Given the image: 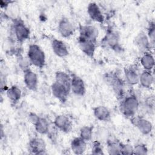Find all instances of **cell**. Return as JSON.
<instances>
[{
	"instance_id": "obj_1",
	"label": "cell",
	"mask_w": 155,
	"mask_h": 155,
	"mask_svg": "<svg viewBox=\"0 0 155 155\" xmlns=\"http://www.w3.org/2000/svg\"><path fill=\"white\" fill-rule=\"evenodd\" d=\"M139 107V101L134 94H129L124 97L119 108L120 112L126 117L131 119L135 116Z\"/></svg>"
},
{
	"instance_id": "obj_2",
	"label": "cell",
	"mask_w": 155,
	"mask_h": 155,
	"mask_svg": "<svg viewBox=\"0 0 155 155\" xmlns=\"http://www.w3.org/2000/svg\"><path fill=\"white\" fill-rule=\"evenodd\" d=\"M27 58L30 64L39 68H42L45 64V54L43 50L37 44H30L27 51Z\"/></svg>"
},
{
	"instance_id": "obj_3",
	"label": "cell",
	"mask_w": 155,
	"mask_h": 155,
	"mask_svg": "<svg viewBox=\"0 0 155 155\" xmlns=\"http://www.w3.org/2000/svg\"><path fill=\"white\" fill-rule=\"evenodd\" d=\"M13 29L15 38L19 42L22 43L30 38V29L21 18H17L13 19Z\"/></svg>"
},
{
	"instance_id": "obj_4",
	"label": "cell",
	"mask_w": 155,
	"mask_h": 155,
	"mask_svg": "<svg viewBox=\"0 0 155 155\" xmlns=\"http://www.w3.org/2000/svg\"><path fill=\"white\" fill-rule=\"evenodd\" d=\"M51 91L53 96L60 102H65L71 91L70 86L61 82L54 81L51 85Z\"/></svg>"
},
{
	"instance_id": "obj_5",
	"label": "cell",
	"mask_w": 155,
	"mask_h": 155,
	"mask_svg": "<svg viewBox=\"0 0 155 155\" xmlns=\"http://www.w3.org/2000/svg\"><path fill=\"white\" fill-rule=\"evenodd\" d=\"M104 79L106 83L111 86L119 97H122L124 93V82L115 73H107Z\"/></svg>"
},
{
	"instance_id": "obj_6",
	"label": "cell",
	"mask_w": 155,
	"mask_h": 155,
	"mask_svg": "<svg viewBox=\"0 0 155 155\" xmlns=\"http://www.w3.org/2000/svg\"><path fill=\"white\" fill-rule=\"evenodd\" d=\"M99 35L98 29L92 25H81L78 40H83L97 43Z\"/></svg>"
},
{
	"instance_id": "obj_7",
	"label": "cell",
	"mask_w": 155,
	"mask_h": 155,
	"mask_svg": "<svg viewBox=\"0 0 155 155\" xmlns=\"http://www.w3.org/2000/svg\"><path fill=\"white\" fill-rule=\"evenodd\" d=\"M119 41L120 37L118 33L113 29H108L103 38L102 44L107 47L118 51L121 48Z\"/></svg>"
},
{
	"instance_id": "obj_8",
	"label": "cell",
	"mask_w": 155,
	"mask_h": 155,
	"mask_svg": "<svg viewBox=\"0 0 155 155\" xmlns=\"http://www.w3.org/2000/svg\"><path fill=\"white\" fill-rule=\"evenodd\" d=\"M70 88L73 94L78 96H83L86 93V87L84 80L78 75L71 73Z\"/></svg>"
},
{
	"instance_id": "obj_9",
	"label": "cell",
	"mask_w": 155,
	"mask_h": 155,
	"mask_svg": "<svg viewBox=\"0 0 155 155\" xmlns=\"http://www.w3.org/2000/svg\"><path fill=\"white\" fill-rule=\"evenodd\" d=\"M131 123L138 129V130L144 135H148L151 133L153 130V124L151 122L140 117L133 116L131 119Z\"/></svg>"
},
{
	"instance_id": "obj_10",
	"label": "cell",
	"mask_w": 155,
	"mask_h": 155,
	"mask_svg": "<svg viewBox=\"0 0 155 155\" xmlns=\"http://www.w3.org/2000/svg\"><path fill=\"white\" fill-rule=\"evenodd\" d=\"M58 29L60 35L65 38L71 37L74 32L73 24L70 19L66 17H63L59 20Z\"/></svg>"
},
{
	"instance_id": "obj_11",
	"label": "cell",
	"mask_w": 155,
	"mask_h": 155,
	"mask_svg": "<svg viewBox=\"0 0 155 155\" xmlns=\"http://www.w3.org/2000/svg\"><path fill=\"white\" fill-rule=\"evenodd\" d=\"M24 82L28 90L36 91L39 83L38 75L30 68L24 70Z\"/></svg>"
},
{
	"instance_id": "obj_12",
	"label": "cell",
	"mask_w": 155,
	"mask_h": 155,
	"mask_svg": "<svg viewBox=\"0 0 155 155\" xmlns=\"http://www.w3.org/2000/svg\"><path fill=\"white\" fill-rule=\"evenodd\" d=\"M54 126L59 130L68 133L72 130V122L65 115L59 114L56 116L53 120Z\"/></svg>"
},
{
	"instance_id": "obj_13",
	"label": "cell",
	"mask_w": 155,
	"mask_h": 155,
	"mask_svg": "<svg viewBox=\"0 0 155 155\" xmlns=\"http://www.w3.org/2000/svg\"><path fill=\"white\" fill-rule=\"evenodd\" d=\"M28 150L35 154H44L46 153V143L40 137H34L28 143Z\"/></svg>"
},
{
	"instance_id": "obj_14",
	"label": "cell",
	"mask_w": 155,
	"mask_h": 155,
	"mask_svg": "<svg viewBox=\"0 0 155 155\" xmlns=\"http://www.w3.org/2000/svg\"><path fill=\"white\" fill-rule=\"evenodd\" d=\"M87 13L89 17L94 21L103 23L105 18L101 10V8L94 2H91L87 6Z\"/></svg>"
},
{
	"instance_id": "obj_15",
	"label": "cell",
	"mask_w": 155,
	"mask_h": 155,
	"mask_svg": "<svg viewBox=\"0 0 155 155\" xmlns=\"http://www.w3.org/2000/svg\"><path fill=\"white\" fill-rule=\"evenodd\" d=\"M134 44L139 50L144 53L150 52L151 43L147 35L143 31L140 32L134 38Z\"/></svg>"
},
{
	"instance_id": "obj_16",
	"label": "cell",
	"mask_w": 155,
	"mask_h": 155,
	"mask_svg": "<svg viewBox=\"0 0 155 155\" xmlns=\"http://www.w3.org/2000/svg\"><path fill=\"white\" fill-rule=\"evenodd\" d=\"M53 53L58 57L64 58L68 55L69 51L66 44L61 40L53 39L51 42Z\"/></svg>"
},
{
	"instance_id": "obj_17",
	"label": "cell",
	"mask_w": 155,
	"mask_h": 155,
	"mask_svg": "<svg viewBox=\"0 0 155 155\" xmlns=\"http://www.w3.org/2000/svg\"><path fill=\"white\" fill-rule=\"evenodd\" d=\"M125 82L130 85H135L139 84V74L136 68L129 67L124 68V71Z\"/></svg>"
},
{
	"instance_id": "obj_18",
	"label": "cell",
	"mask_w": 155,
	"mask_h": 155,
	"mask_svg": "<svg viewBox=\"0 0 155 155\" xmlns=\"http://www.w3.org/2000/svg\"><path fill=\"white\" fill-rule=\"evenodd\" d=\"M93 114L96 119L102 122H109L111 120V112L105 106L98 105L93 108Z\"/></svg>"
},
{
	"instance_id": "obj_19",
	"label": "cell",
	"mask_w": 155,
	"mask_h": 155,
	"mask_svg": "<svg viewBox=\"0 0 155 155\" xmlns=\"http://www.w3.org/2000/svg\"><path fill=\"white\" fill-rule=\"evenodd\" d=\"M70 148L73 153L82 154L87 149V142L80 136L74 137L71 141Z\"/></svg>"
},
{
	"instance_id": "obj_20",
	"label": "cell",
	"mask_w": 155,
	"mask_h": 155,
	"mask_svg": "<svg viewBox=\"0 0 155 155\" xmlns=\"http://www.w3.org/2000/svg\"><path fill=\"white\" fill-rule=\"evenodd\" d=\"M78 44L80 49L85 54L91 58H93L96 51V43L90 41L78 40Z\"/></svg>"
},
{
	"instance_id": "obj_21",
	"label": "cell",
	"mask_w": 155,
	"mask_h": 155,
	"mask_svg": "<svg viewBox=\"0 0 155 155\" xmlns=\"http://www.w3.org/2000/svg\"><path fill=\"white\" fill-rule=\"evenodd\" d=\"M154 83V76L151 71L143 70L139 74V84L145 88H150Z\"/></svg>"
},
{
	"instance_id": "obj_22",
	"label": "cell",
	"mask_w": 155,
	"mask_h": 155,
	"mask_svg": "<svg viewBox=\"0 0 155 155\" xmlns=\"http://www.w3.org/2000/svg\"><path fill=\"white\" fill-rule=\"evenodd\" d=\"M36 132L40 134H47L50 130V125L48 120L43 117L39 116L33 124Z\"/></svg>"
},
{
	"instance_id": "obj_23",
	"label": "cell",
	"mask_w": 155,
	"mask_h": 155,
	"mask_svg": "<svg viewBox=\"0 0 155 155\" xmlns=\"http://www.w3.org/2000/svg\"><path fill=\"white\" fill-rule=\"evenodd\" d=\"M140 64L145 70L151 71L154 67V59L150 52H146L140 58Z\"/></svg>"
},
{
	"instance_id": "obj_24",
	"label": "cell",
	"mask_w": 155,
	"mask_h": 155,
	"mask_svg": "<svg viewBox=\"0 0 155 155\" xmlns=\"http://www.w3.org/2000/svg\"><path fill=\"white\" fill-rule=\"evenodd\" d=\"M120 142L116 139L108 138L107 139V149L109 154H120Z\"/></svg>"
},
{
	"instance_id": "obj_25",
	"label": "cell",
	"mask_w": 155,
	"mask_h": 155,
	"mask_svg": "<svg viewBox=\"0 0 155 155\" xmlns=\"http://www.w3.org/2000/svg\"><path fill=\"white\" fill-rule=\"evenodd\" d=\"M6 93L9 100L13 103L18 102L22 96L21 90L16 85H13L8 88Z\"/></svg>"
},
{
	"instance_id": "obj_26",
	"label": "cell",
	"mask_w": 155,
	"mask_h": 155,
	"mask_svg": "<svg viewBox=\"0 0 155 155\" xmlns=\"http://www.w3.org/2000/svg\"><path fill=\"white\" fill-rule=\"evenodd\" d=\"M94 127L93 125H85L81 128L79 136L86 142L90 141L93 137Z\"/></svg>"
},
{
	"instance_id": "obj_27",
	"label": "cell",
	"mask_w": 155,
	"mask_h": 155,
	"mask_svg": "<svg viewBox=\"0 0 155 155\" xmlns=\"http://www.w3.org/2000/svg\"><path fill=\"white\" fill-rule=\"evenodd\" d=\"M148 154V148L146 145L140 143L133 147V154L146 155Z\"/></svg>"
},
{
	"instance_id": "obj_28",
	"label": "cell",
	"mask_w": 155,
	"mask_h": 155,
	"mask_svg": "<svg viewBox=\"0 0 155 155\" xmlns=\"http://www.w3.org/2000/svg\"><path fill=\"white\" fill-rule=\"evenodd\" d=\"M147 36L150 41L151 44H154L155 41V26L154 21H151L148 27L147 30Z\"/></svg>"
},
{
	"instance_id": "obj_29",
	"label": "cell",
	"mask_w": 155,
	"mask_h": 155,
	"mask_svg": "<svg viewBox=\"0 0 155 155\" xmlns=\"http://www.w3.org/2000/svg\"><path fill=\"white\" fill-rule=\"evenodd\" d=\"M91 153L93 154H104V150L101 142L97 140H95L93 143L92 148H91Z\"/></svg>"
},
{
	"instance_id": "obj_30",
	"label": "cell",
	"mask_w": 155,
	"mask_h": 155,
	"mask_svg": "<svg viewBox=\"0 0 155 155\" xmlns=\"http://www.w3.org/2000/svg\"><path fill=\"white\" fill-rule=\"evenodd\" d=\"M120 154H133V147L130 144L121 143Z\"/></svg>"
},
{
	"instance_id": "obj_31",
	"label": "cell",
	"mask_w": 155,
	"mask_h": 155,
	"mask_svg": "<svg viewBox=\"0 0 155 155\" xmlns=\"http://www.w3.org/2000/svg\"><path fill=\"white\" fill-rule=\"evenodd\" d=\"M145 105L150 110H153L154 107V96L148 97L145 100Z\"/></svg>"
}]
</instances>
